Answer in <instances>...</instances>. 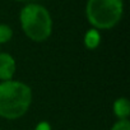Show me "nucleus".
Masks as SVG:
<instances>
[{
    "label": "nucleus",
    "instance_id": "obj_2",
    "mask_svg": "<svg viewBox=\"0 0 130 130\" xmlns=\"http://www.w3.org/2000/svg\"><path fill=\"white\" fill-rule=\"evenodd\" d=\"M19 24L24 36L37 43L47 41L54 29L48 9L38 3H27L19 12Z\"/></svg>",
    "mask_w": 130,
    "mask_h": 130
},
{
    "label": "nucleus",
    "instance_id": "obj_7",
    "mask_svg": "<svg viewBox=\"0 0 130 130\" xmlns=\"http://www.w3.org/2000/svg\"><path fill=\"white\" fill-rule=\"evenodd\" d=\"M13 36H14V32H13V28L9 24L0 23V45L10 42Z\"/></svg>",
    "mask_w": 130,
    "mask_h": 130
},
{
    "label": "nucleus",
    "instance_id": "obj_5",
    "mask_svg": "<svg viewBox=\"0 0 130 130\" xmlns=\"http://www.w3.org/2000/svg\"><path fill=\"white\" fill-rule=\"evenodd\" d=\"M112 112L117 120L129 119L130 116V101L127 97H119L112 103Z\"/></svg>",
    "mask_w": 130,
    "mask_h": 130
},
{
    "label": "nucleus",
    "instance_id": "obj_10",
    "mask_svg": "<svg viewBox=\"0 0 130 130\" xmlns=\"http://www.w3.org/2000/svg\"><path fill=\"white\" fill-rule=\"evenodd\" d=\"M14 2H18V3H24V2H28V0H14Z\"/></svg>",
    "mask_w": 130,
    "mask_h": 130
},
{
    "label": "nucleus",
    "instance_id": "obj_11",
    "mask_svg": "<svg viewBox=\"0 0 130 130\" xmlns=\"http://www.w3.org/2000/svg\"><path fill=\"white\" fill-rule=\"evenodd\" d=\"M0 130H2V129H0Z\"/></svg>",
    "mask_w": 130,
    "mask_h": 130
},
{
    "label": "nucleus",
    "instance_id": "obj_9",
    "mask_svg": "<svg viewBox=\"0 0 130 130\" xmlns=\"http://www.w3.org/2000/svg\"><path fill=\"white\" fill-rule=\"evenodd\" d=\"M33 130H51V125H50V122H47V121H40L36 126H35V129Z\"/></svg>",
    "mask_w": 130,
    "mask_h": 130
},
{
    "label": "nucleus",
    "instance_id": "obj_4",
    "mask_svg": "<svg viewBox=\"0 0 130 130\" xmlns=\"http://www.w3.org/2000/svg\"><path fill=\"white\" fill-rule=\"evenodd\" d=\"M17 73V61L9 52H0V82L14 79Z\"/></svg>",
    "mask_w": 130,
    "mask_h": 130
},
{
    "label": "nucleus",
    "instance_id": "obj_3",
    "mask_svg": "<svg viewBox=\"0 0 130 130\" xmlns=\"http://www.w3.org/2000/svg\"><path fill=\"white\" fill-rule=\"evenodd\" d=\"M124 10V0H87L84 13L91 27L101 32L115 28L121 22Z\"/></svg>",
    "mask_w": 130,
    "mask_h": 130
},
{
    "label": "nucleus",
    "instance_id": "obj_6",
    "mask_svg": "<svg viewBox=\"0 0 130 130\" xmlns=\"http://www.w3.org/2000/svg\"><path fill=\"white\" fill-rule=\"evenodd\" d=\"M83 42H84V46L88 50H96L100 46V43H101V32L94 29V28L88 29L84 33Z\"/></svg>",
    "mask_w": 130,
    "mask_h": 130
},
{
    "label": "nucleus",
    "instance_id": "obj_1",
    "mask_svg": "<svg viewBox=\"0 0 130 130\" xmlns=\"http://www.w3.org/2000/svg\"><path fill=\"white\" fill-rule=\"evenodd\" d=\"M33 101L32 88L17 79L0 82V117L18 120L28 111Z\"/></svg>",
    "mask_w": 130,
    "mask_h": 130
},
{
    "label": "nucleus",
    "instance_id": "obj_8",
    "mask_svg": "<svg viewBox=\"0 0 130 130\" xmlns=\"http://www.w3.org/2000/svg\"><path fill=\"white\" fill-rule=\"evenodd\" d=\"M110 130H130V121H129V119L116 120Z\"/></svg>",
    "mask_w": 130,
    "mask_h": 130
}]
</instances>
